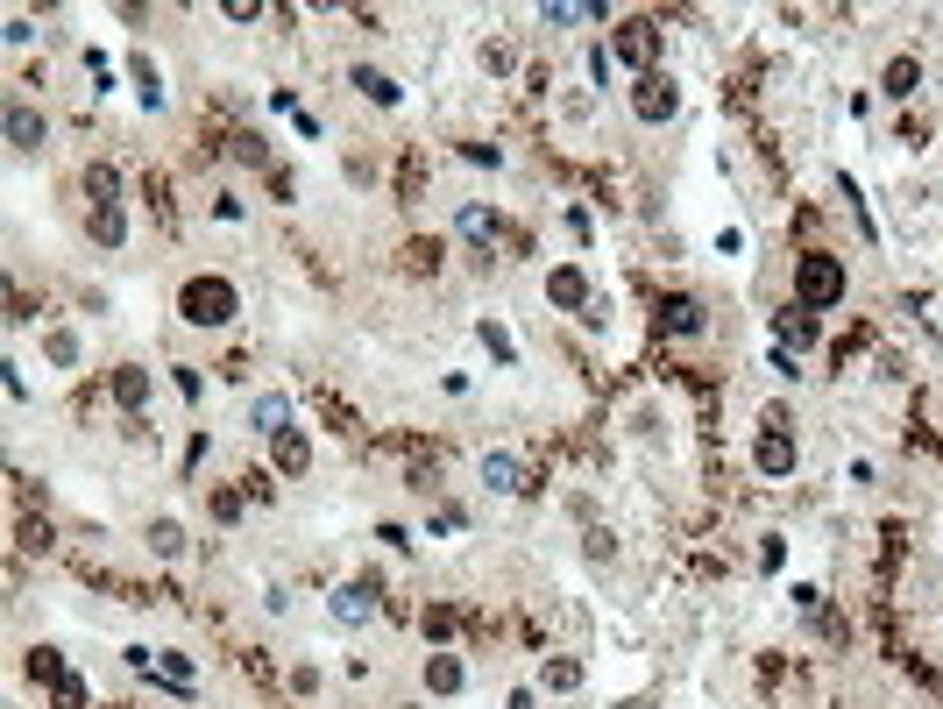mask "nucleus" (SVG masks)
<instances>
[{"mask_svg": "<svg viewBox=\"0 0 943 709\" xmlns=\"http://www.w3.org/2000/svg\"><path fill=\"white\" fill-rule=\"evenodd\" d=\"M178 312L192 327H227L234 312H242V291H234L227 277H192L185 291H178Z\"/></svg>", "mask_w": 943, "mask_h": 709, "instance_id": "f257e3e1", "label": "nucleus"}, {"mask_svg": "<svg viewBox=\"0 0 943 709\" xmlns=\"http://www.w3.org/2000/svg\"><path fill=\"white\" fill-rule=\"evenodd\" d=\"M837 298H844V263L809 249V256L795 263V305H802V312H830Z\"/></svg>", "mask_w": 943, "mask_h": 709, "instance_id": "f03ea898", "label": "nucleus"}, {"mask_svg": "<svg viewBox=\"0 0 943 709\" xmlns=\"http://www.w3.org/2000/svg\"><path fill=\"white\" fill-rule=\"evenodd\" d=\"M759 468H766V476H788V468H795V440H788V412H766V433H759Z\"/></svg>", "mask_w": 943, "mask_h": 709, "instance_id": "7ed1b4c3", "label": "nucleus"}, {"mask_svg": "<svg viewBox=\"0 0 943 709\" xmlns=\"http://www.w3.org/2000/svg\"><path fill=\"white\" fill-rule=\"evenodd\" d=\"M674 107H681V93H674L667 71H646L639 86H632V114H639V121H667Z\"/></svg>", "mask_w": 943, "mask_h": 709, "instance_id": "20e7f679", "label": "nucleus"}, {"mask_svg": "<svg viewBox=\"0 0 943 709\" xmlns=\"http://www.w3.org/2000/svg\"><path fill=\"white\" fill-rule=\"evenodd\" d=\"M483 483H490L497 497H525V490H532V483H525V461H518V454H504V447H497V454H483Z\"/></svg>", "mask_w": 943, "mask_h": 709, "instance_id": "39448f33", "label": "nucleus"}, {"mask_svg": "<svg viewBox=\"0 0 943 709\" xmlns=\"http://www.w3.org/2000/svg\"><path fill=\"white\" fill-rule=\"evenodd\" d=\"M546 298H554L561 312H589V305H596V298H589V277H582L575 263H561L554 277H546Z\"/></svg>", "mask_w": 943, "mask_h": 709, "instance_id": "423d86ee", "label": "nucleus"}, {"mask_svg": "<svg viewBox=\"0 0 943 709\" xmlns=\"http://www.w3.org/2000/svg\"><path fill=\"white\" fill-rule=\"evenodd\" d=\"M376 603H383V589H376V582H348V589L334 596V617H341V624H369V617H376Z\"/></svg>", "mask_w": 943, "mask_h": 709, "instance_id": "0eeeda50", "label": "nucleus"}, {"mask_svg": "<svg viewBox=\"0 0 943 709\" xmlns=\"http://www.w3.org/2000/svg\"><path fill=\"white\" fill-rule=\"evenodd\" d=\"M617 57L639 64V78H646V71H653V22H624V29H617Z\"/></svg>", "mask_w": 943, "mask_h": 709, "instance_id": "6e6552de", "label": "nucleus"}, {"mask_svg": "<svg viewBox=\"0 0 943 709\" xmlns=\"http://www.w3.org/2000/svg\"><path fill=\"white\" fill-rule=\"evenodd\" d=\"M802 348H816V312L788 305L780 312V355H802Z\"/></svg>", "mask_w": 943, "mask_h": 709, "instance_id": "1a4fd4ad", "label": "nucleus"}, {"mask_svg": "<svg viewBox=\"0 0 943 709\" xmlns=\"http://www.w3.org/2000/svg\"><path fill=\"white\" fill-rule=\"evenodd\" d=\"M249 426H256V433H270V440H277V433H291V405H284V398H277V390H263V398H256V405H249Z\"/></svg>", "mask_w": 943, "mask_h": 709, "instance_id": "9d476101", "label": "nucleus"}, {"mask_svg": "<svg viewBox=\"0 0 943 709\" xmlns=\"http://www.w3.org/2000/svg\"><path fill=\"white\" fill-rule=\"evenodd\" d=\"M43 135H50V128H43V114L15 100V107H8V142H15V149H43Z\"/></svg>", "mask_w": 943, "mask_h": 709, "instance_id": "9b49d317", "label": "nucleus"}, {"mask_svg": "<svg viewBox=\"0 0 943 709\" xmlns=\"http://www.w3.org/2000/svg\"><path fill=\"white\" fill-rule=\"evenodd\" d=\"M454 227H461V234H468V242H476L483 256L497 249V213H483V206H461V213H454Z\"/></svg>", "mask_w": 943, "mask_h": 709, "instance_id": "f8f14e48", "label": "nucleus"}, {"mask_svg": "<svg viewBox=\"0 0 943 709\" xmlns=\"http://www.w3.org/2000/svg\"><path fill=\"white\" fill-rule=\"evenodd\" d=\"M270 454H277V468H284V476H298V468L312 461V440L291 426V433H277V440H270Z\"/></svg>", "mask_w": 943, "mask_h": 709, "instance_id": "ddd939ff", "label": "nucleus"}, {"mask_svg": "<svg viewBox=\"0 0 943 709\" xmlns=\"http://www.w3.org/2000/svg\"><path fill=\"white\" fill-rule=\"evenodd\" d=\"M660 320H667V334H702V305L695 298H660Z\"/></svg>", "mask_w": 943, "mask_h": 709, "instance_id": "4468645a", "label": "nucleus"}, {"mask_svg": "<svg viewBox=\"0 0 943 709\" xmlns=\"http://www.w3.org/2000/svg\"><path fill=\"white\" fill-rule=\"evenodd\" d=\"M114 398L142 419V405H149V369H114Z\"/></svg>", "mask_w": 943, "mask_h": 709, "instance_id": "2eb2a0df", "label": "nucleus"}, {"mask_svg": "<svg viewBox=\"0 0 943 709\" xmlns=\"http://www.w3.org/2000/svg\"><path fill=\"white\" fill-rule=\"evenodd\" d=\"M426 688H433V695H454V688H461V660H454V653H433V660H426Z\"/></svg>", "mask_w": 943, "mask_h": 709, "instance_id": "dca6fc26", "label": "nucleus"}, {"mask_svg": "<svg viewBox=\"0 0 943 709\" xmlns=\"http://www.w3.org/2000/svg\"><path fill=\"white\" fill-rule=\"evenodd\" d=\"M149 546H156L164 561H178V554H185V525H178V518H156V525H149Z\"/></svg>", "mask_w": 943, "mask_h": 709, "instance_id": "f3484780", "label": "nucleus"}, {"mask_svg": "<svg viewBox=\"0 0 943 709\" xmlns=\"http://www.w3.org/2000/svg\"><path fill=\"white\" fill-rule=\"evenodd\" d=\"M135 93H142V107H164V78H156L149 57H135Z\"/></svg>", "mask_w": 943, "mask_h": 709, "instance_id": "a211bd4d", "label": "nucleus"}, {"mask_svg": "<svg viewBox=\"0 0 943 709\" xmlns=\"http://www.w3.org/2000/svg\"><path fill=\"white\" fill-rule=\"evenodd\" d=\"M86 199H93L100 213H107V206H121V199H114V171H107V164H93V171H86Z\"/></svg>", "mask_w": 943, "mask_h": 709, "instance_id": "6ab92c4d", "label": "nucleus"}, {"mask_svg": "<svg viewBox=\"0 0 943 709\" xmlns=\"http://www.w3.org/2000/svg\"><path fill=\"white\" fill-rule=\"evenodd\" d=\"M355 86H362L369 100H383V107H390V100H398V86H390V78H383V71H369V64L355 71Z\"/></svg>", "mask_w": 943, "mask_h": 709, "instance_id": "aec40b11", "label": "nucleus"}, {"mask_svg": "<svg viewBox=\"0 0 943 709\" xmlns=\"http://www.w3.org/2000/svg\"><path fill=\"white\" fill-rule=\"evenodd\" d=\"M887 93H894V100L915 93V57H894V64H887Z\"/></svg>", "mask_w": 943, "mask_h": 709, "instance_id": "412c9836", "label": "nucleus"}, {"mask_svg": "<svg viewBox=\"0 0 943 709\" xmlns=\"http://www.w3.org/2000/svg\"><path fill=\"white\" fill-rule=\"evenodd\" d=\"M50 702H57V709H86V681H78V674H64V681L50 688Z\"/></svg>", "mask_w": 943, "mask_h": 709, "instance_id": "4be33fe9", "label": "nucleus"}, {"mask_svg": "<svg viewBox=\"0 0 943 709\" xmlns=\"http://www.w3.org/2000/svg\"><path fill=\"white\" fill-rule=\"evenodd\" d=\"M93 234H100V242L114 249V242H121V234H128V220H121V206H107V213H93Z\"/></svg>", "mask_w": 943, "mask_h": 709, "instance_id": "5701e85b", "label": "nucleus"}, {"mask_svg": "<svg viewBox=\"0 0 943 709\" xmlns=\"http://www.w3.org/2000/svg\"><path fill=\"white\" fill-rule=\"evenodd\" d=\"M539 681H546V688H561V695H568V688H582V667H575V660H554V667H546Z\"/></svg>", "mask_w": 943, "mask_h": 709, "instance_id": "b1692460", "label": "nucleus"}, {"mask_svg": "<svg viewBox=\"0 0 943 709\" xmlns=\"http://www.w3.org/2000/svg\"><path fill=\"white\" fill-rule=\"evenodd\" d=\"M29 674H36V681H50V688L64 681V667H57V653H50V646H36V653H29Z\"/></svg>", "mask_w": 943, "mask_h": 709, "instance_id": "393cba45", "label": "nucleus"}, {"mask_svg": "<svg viewBox=\"0 0 943 709\" xmlns=\"http://www.w3.org/2000/svg\"><path fill=\"white\" fill-rule=\"evenodd\" d=\"M43 355H50L57 369H71V362H78V341H71V334H50V341H43Z\"/></svg>", "mask_w": 943, "mask_h": 709, "instance_id": "a878e982", "label": "nucleus"}, {"mask_svg": "<svg viewBox=\"0 0 943 709\" xmlns=\"http://www.w3.org/2000/svg\"><path fill=\"white\" fill-rule=\"evenodd\" d=\"M483 348H490L497 362H511V334H504V327H490V320H483Z\"/></svg>", "mask_w": 943, "mask_h": 709, "instance_id": "bb28decb", "label": "nucleus"}, {"mask_svg": "<svg viewBox=\"0 0 943 709\" xmlns=\"http://www.w3.org/2000/svg\"><path fill=\"white\" fill-rule=\"evenodd\" d=\"M234 156H242V164H263V135H234Z\"/></svg>", "mask_w": 943, "mask_h": 709, "instance_id": "cd10ccee", "label": "nucleus"}, {"mask_svg": "<svg viewBox=\"0 0 943 709\" xmlns=\"http://www.w3.org/2000/svg\"><path fill=\"white\" fill-rule=\"evenodd\" d=\"M589 71H596V86H610V71H617V57H610V50H589Z\"/></svg>", "mask_w": 943, "mask_h": 709, "instance_id": "c85d7f7f", "label": "nucleus"}]
</instances>
